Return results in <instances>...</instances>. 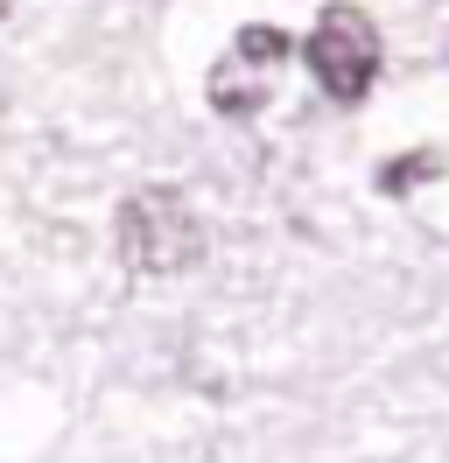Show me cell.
Here are the masks:
<instances>
[{"mask_svg": "<svg viewBox=\"0 0 449 463\" xmlns=\"http://www.w3.org/2000/svg\"><path fill=\"white\" fill-rule=\"evenodd\" d=\"M443 169V155L435 147H415V155H393V162H379V197H407V190H421V175H435Z\"/></svg>", "mask_w": 449, "mask_h": 463, "instance_id": "4", "label": "cell"}, {"mask_svg": "<svg viewBox=\"0 0 449 463\" xmlns=\"http://www.w3.org/2000/svg\"><path fill=\"white\" fill-rule=\"evenodd\" d=\"M302 63L316 91L337 99V106H365L372 85H379V63H387V43L372 29V14L351 7V0H330L323 14H316V29L302 35Z\"/></svg>", "mask_w": 449, "mask_h": 463, "instance_id": "2", "label": "cell"}, {"mask_svg": "<svg viewBox=\"0 0 449 463\" xmlns=\"http://www.w3.org/2000/svg\"><path fill=\"white\" fill-rule=\"evenodd\" d=\"M295 57V43L288 29L274 22H246V29L232 35V50L211 63V78H204V99H211V113L218 119H260L267 113V99H274L281 71Z\"/></svg>", "mask_w": 449, "mask_h": 463, "instance_id": "3", "label": "cell"}, {"mask_svg": "<svg viewBox=\"0 0 449 463\" xmlns=\"http://www.w3.org/2000/svg\"><path fill=\"white\" fill-rule=\"evenodd\" d=\"M7 14H14V0H0V22H7Z\"/></svg>", "mask_w": 449, "mask_h": 463, "instance_id": "5", "label": "cell"}, {"mask_svg": "<svg viewBox=\"0 0 449 463\" xmlns=\"http://www.w3.org/2000/svg\"><path fill=\"white\" fill-rule=\"evenodd\" d=\"M112 246H119V260L134 274L168 281V274H190L204 260V218H196V203L176 183H140L134 197H119V211H112Z\"/></svg>", "mask_w": 449, "mask_h": 463, "instance_id": "1", "label": "cell"}]
</instances>
